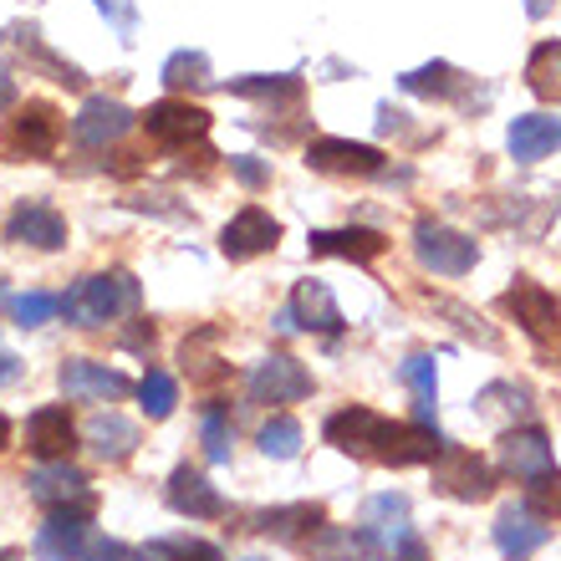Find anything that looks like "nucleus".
<instances>
[{
  "label": "nucleus",
  "mask_w": 561,
  "mask_h": 561,
  "mask_svg": "<svg viewBox=\"0 0 561 561\" xmlns=\"http://www.w3.org/2000/svg\"><path fill=\"white\" fill-rule=\"evenodd\" d=\"M138 399H144V414L148 419H169V414H174V403H179V383L163 368H148L144 383H138Z\"/></svg>",
  "instance_id": "obj_37"
},
{
  "label": "nucleus",
  "mask_w": 561,
  "mask_h": 561,
  "mask_svg": "<svg viewBox=\"0 0 561 561\" xmlns=\"http://www.w3.org/2000/svg\"><path fill=\"white\" fill-rule=\"evenodd\" d=\"M327 526V511L317 501H296V505H276V511H261L255 516L251 531L271 536V541H280V547H301V541H311V536Z\"/></svg>",
  "instance_id": "obj_21"
},
{
  "label": "nucleus",
  "mask_w": 561,
  "mask_h": 561,
  "mask_svg": "<svg viewBox=\"0 0 561 561\" xmlns=\"http://www.w3.org/2000/svg\"><path fill=\"white\" fill-rule=\"evenodd\" d=\"M0 449H11V419L0 414Z\"/></svg>",
  "instance_id": "obj_50"
},
{
  "label": "nucleus",
  "mask_w": 561,
  "mask_h": 561,
  "mask_svg": "<svg viewBox=\"0 0 561 561\" xmlns=\"http://www.w3.org/2000/svg\"><path fill=\"white\" fill-rule=\"evenodd\" d=\"M61 134H67V123H61L57 103H46V98H26V103L15 107V118H5V134H0V153L11 163H42L57 153Z\"/></svg>",
  "instance_id": "obj_4"
},
{
  "label": "nucleus",
  "mask_w": 561,
  "mask_h": 561,
  "mask_svg": "<svg viewBox=\"0 0 561 561\" xmlns=\"http://www.w3.org/2000/svg\"><path fill=\"white\" fill-rule=\"evenodd\" d=\"M61 393L72 403H118L134 393V383L123 378L118 368H107V363H92V357H67L57 373Z\"/></svg>",
  "instance_id": "obj_12"
},
{
  "label": "nucleus",
  "mask_w": 561,
  "mask_h": 561,
  "mask_svg": "<svg viewBox=\"0 0 561 561\" xmlns=\"http://www.w3.org/2000/svg\"><path fill=\"white\" fill-rule=\"evenodd\" d=\"M5 107H15V77H11V67L0 61V113H5Z\"/></svg>",
  "instance_id": "obj_47"
},
{
  "label": "nucleus",
  "mask_w": 561,
  "mask_h": 561,
  "mask_svg": "<svg viewBox=\"0 0 561 561\" xmlns=\"http://www.w3.org/2000/svg\"><path fill=\"white\" fill-rule=\"evenodd\" d=\"M61 311H67V322L82 327V332H98V327H107V322H123L128 311H138L134 271H98V276H82L72 291L61 296Z\"/></svg>",
  "instance_id": "obj_2"
},
{
  "label": "nucleus",
  "mask_w": 561,
  "mask_h": 561,
  "mask_svg": "<svg viewBox=\"0 0 561 561\" xmlns=\"http://www.w3.org/2000/svg\"><path fill=\"white\" fill-rule=\"evenodd\" d=\"M311 388H317V378H311L291 353L261 357L251 368V378H245L251 403H301V399H311Z\"/></svg>",
  "instance_id": "obj_8"
},
{
  "label": "nucleus",
  "mask_w": 561,
  "mask_h": 561,
  "mask_svg": "<svg viewBox=\"0 0 561 561\" xmlns=\"http://www.w3.org/2000/svg\"><path fill=\"white\" fill-rule=\"evenodd\" d=\"M15 378H21V357L0 347V383H15Z\"/></svg>",
  "instance_id": "obj_48"
},
{
  "label": "nucleus",
  "mask_w": 561,
  "mask_h": 561,
  "mask_svg": "<svg viewBox=\"0 0 561 561\" xmlns=\"http://www.w3.org/2000/svg\"><path fill=\"white\" fill-rule=\"evenodd\" d=\"M501 311L531 337V347L541 353V363L561 368V296L536 286L531 276H516V286H505Z\"/></svg>",
  "instance_id": "obj_3"
},
{
  "label": "nucleus",
  "mask_w": 561,
  "mask_h": 561,
  "mask_svg": "<svg viewBox=\"0 0 561 561\" xmlns=\"http://www.w3.org/2000/svg\"><path fill=\"white\" fill-rule=\"evenodd\" d=\"M215 337H220V327H199V332L184 337V347H179V363H184V373H190V383H199V388L230 383V363H220V357L209 353V342Z\"/></svg>",
  "instance_id": "obj_29"
},
{
  "label": "nucleus",
  "mask_w": 561,
  "mask_h": 561,
  "mask_svg": "<svg viewBox=\"0 0 561 561\" xmlns=\"http://www.w3.org/2000/svg\"><path fill=\"white\" fill-rule=\"evenodd\" d=\"M26 495L46 511H67V516H92L98 511V490L77 465L57 459V465H36L26 474Z\"/></svg>",
  "instance_id": "obj_6"
},
{
  "label": "nucleus",
  "mask_w": 561,
  "mask_h": 561,
  "mask_svg": "<svg viewBox=\"0 0 561 561\" xmlns=\"http://www.w3.org/2000/svg\"><path fill=\"white\" fill-rule=\"evenodd\" d=\"M399 378L414 388V424L434 428V419H439V378H434V357H428V353L403 357Z\"/></svg>",
  "instance_id": "obj_31"
},
{
  "label": "nucleus",
  "mask_w": 561,
  "mask_h": 561,
  "mask_svg": "<svg viewBox=\"0 0 561 561\" xmlns=\"http://www.w3.org/2000/svg\"><path fill=\"white\" fill-rule=\"evenodd\" d=\"M393 561H428V547L419 536H403L399 547H393Z\"/></svg>",
  "instance_id": "obj_45"
},
{
  "label": "nucleus",
  "mask_w": 561,
  "mask_h": 561,
  "mask_svg": "<svg viewBox=\"0 0 561 561\" xmlns=\"http://www.w3.org/2000/svg\"><path fill=\"white\" fill-rule=\"evenodd\" d=\"M134 123L138 118L118 103V98H88V103H82V113L72 118V138L82 148H107V144H118Z\"/></svg>",
  "instance_id": "obj_19"
},
{
  "label": "nucleus",
  "mask_w": 561,
  "mask_h": 561,
  "mask_svg": "<svg viewBox=\"0 0 561 561\" xmlns=\"http://www.w3.org/2000/svg\"><path fill=\"white\" fill-rule=\"evenodd\" d=\"M215 77H209V57L205 51H194V46H184V51H174V57L163 61V88L169 92H199L209 88Z\"/></svg>",
  "instance_id": "obj_34"
},
{
  "label": "nucleus",
  "mask_w": 561,
  "mask_h": 561,
  "mask_svg": "<svg viewBox=\"0 0 561 561\" xmlns=\"http://www.w3.org/2000/svg\"><path fill=\"white\" fill-rule=\"evenodd\" d=\"M414 255L419 266L434 271V276H470L474 261H480V240L455 230V225H439V220H419L414 225Z\"/></svg>",
  "instance_id": "obj_5"
},
{
  "label": "nucleus",
  "mask_w": 561,
  "mask_h": 561,
  "mask_svg": "<svg viewBox=\"0 0 561 561\" xmlns=\"http://www.w3.org/2000/svg\"><path fill=\"white\" fill-rule=\"evenodd\" d=\"M311 255H337V261H353V266H368L388 251V236L368 230V225H342V230H311L307 236Z\"/></svg>",
  "instance_id": "obj_20"
},
{
  "label": "nucleus",
  "mask_w": 561,
  "mask_h": 561,
  "mask_svg": "<svg viewBox=\"0 0 561 561\" xmlns=\"http://www.w3.org/2000/svg\"><path fill=\"white\" fill-rule=\"evenodd\" d=\"M88 444H92V455L107 459V465H123V459H134V449L144 444V434H138L134 419H123L118 409H98V414L88 419Z\"/></svg>",
  "instance_id": "obj_25"
},
{
  "label": "nucleus",
  "mask_w": 561,
  "mask_h": 561,
  "mask_svg": "<svg viewBox=\"0 0 561 561\" xmlns=\"http://www.w3.org/2000/svg\"><path fill=\"white\" fill-rule=\"evenodd\" d=\"M98 11L107 15V26L118 31L123 46L138 42V5H134V0H98Z\"/></svg>",
  "instance_id": "obj_42"
},
{
  "label": "nucleus",
  "mask_w": 561,
  "mask_h": 561,
  "mask_svg": "<svg viewBox=\"0 0 561 561\" xmlns=\"http://www.w3.org/2000/svg\"><path fill=\"white\" fill-rule=\"evenodd\" d=\"M148 551H153V561H225L220 547L205 536H159Z\"/></svg>",
  "instance_id": "obj_36"
},
{
  "label": "nucleus",
  "mask_w": 561,
  "mask_h": 561,
  "mask_svg": "<svg viewBox=\"0 0 561 561\" xmlns=\"http://www.w3.org/2000/svg\"><path fill=\"white\" fill-rule=\"evenodd\" d=\"M138 123H144L148 138L163 148H190L209 134V113L199 103H190V98H163V103H153Z\"/></svg>",
  "instance_id": "obj_11"
},
{
  "label": "nucleus",
  "mask_w": 561,
  "mask_h": 561,
  "mask_svg": "<svg viewBox=\"0 0 561 561\" xmlns=\"http://www.w3.org/2000/svg\"><path fill=\"white\" fill-rule=\"evenodd\" d=\"M255 444H261V455H266V459H296V455H301V424H296L291 414H276V419H266V424H261Z\"/></svg>",
  "instance_id": "obj_35"
},
{
  "label": "nucleus",
  "mask_w": 561,
  "mask_h": 561,
  "mask_svg": "<svg viewBox=\"0 0 561 561\" xmlns=\"http://www.w3.org/2000/svg\"><path fill=\"white\" fill-rule=\"evenodd\" d=\"M526 505H531L541 520H557L561 516V474H547V480L526 485Z\"/></svg>",
  "instance_id": "obj_43"
},
{
  "label": "nucleus",
  "mask_w": 561,
  "mask_h": 561,
  "mask_svg": "<svg viewBox=\"0 0 561 561\" xmlns=\"http://www.w3.org/2000/svg\"><path fill=\"white\" fill-rule=\"evenodd\" d=\"M526 88L541 103H561V42H541L526 57Z\"/></svg>",
  "instance_id": "obj_32"
},
{
  "label": "nucleus",
  "mask_w": 561,
  "mask_h": 561,
  "mask_svg": "<svg viewBox=\"0 0 561 561\" xmlns=\"http://www.w3.org/2000/svg\"><path fill=\"white\" fill-rule=\"evenodd\" d=\"M225 92H236V98H245V103H261L271 107V113H296L301 107V98H307V82L296 72H276V77H236V82H225Z\"/></svg>",
  "instance_id": "obj_26"
},
{
  "label": "nucleus",
  "mask_w": 561,
  "mask_h": 561,
  "mask_svg": "<svg viewBox=\"0 0 561 561\" xmlns=\"http://www.w3.org/2000/svg\"><path fill=\"white\" fill-rule=\"evenodd\" d=\"M163 501H169V511H179V516H190V520H220V516H230L225 495L209 485V474L194 470V465H179V470L169 474Z\"/></svg>",
  "instance_id": "obj_16"
},
{
  "label": "nucleus",
  "mask_w": 561,
  "mask_h": 561,
  "mask_svg": "<svg viewBox=\"0 0 561 561\" xmlns=\"http://www.w3.org/2000/svg\"><path fill=\"white\" fill-rule=\"evenodd\" d=\"M505 148L516 163H536V159H551L561 148V118L557 113H526V118H511L505 128Z\"/></svg>",
  "instance_id": "obj_24"
},
{
  "label": "nucleus",
  "mask_w": 561,
  "mask_h": 561,
  "mask_svg": "<svg viewBox=\"0 0 561 561\" xmlns=\"http://www.w3.org/2000/svg\"><path fill=\"white\" fill-rule=\"evenodd\" d=\"M434 490L465 505L490 501L495 495V470H490V459H480L465 444H444L439 459H434Z\"/></svg>",
  "instance_id": "obj_7"
},
{
  "label": "nucleus",
  "mask_w": 561,
  "mask_h": 561,
  "mask_svg": "<svg viewBox=\"0 0 561 561\" xmlns=\"http://www.w3.org/2000/svg\"><path fill=\"white\" fill-rule=\"evenodd\" d=\"M291 311L307 332H322V337H337L342 332V311L332 301V291H327V280H301L291 296Z\"/></svg>",
  "instance_id": "obj_27"
},
{
  "label": "nucleus",
  "mask_w": 561,
  "mask_h": 561,
  "mask_svg": "<svg viewBox=\"0 0 561 561\" xmlns=\"http://www.w3.org/2000/svg\"><path fill=\"white\" fill-rule=\"evenodd\" d=\"M88 520L92 516H67V511H51V516L42 520L36 541H31L36 561H82V551H88V541H92Z\"/></svg>",
  "instance_id": "obj_23"
},
{
  "label": "nucleus",
  "mask_w": 561,
  "mask_h": 561,
  "mask_svg": "<svg viewBox=\"0 0 561 561\" xmlns=\"http://www.w3.org/2000/svg\"><path fill=\"white\" fill-rule=\"evenodd\" d=\"M322 439L332 449L353 459H373V465H393V470H409V465H434L444 439L439 428L428 424H399V419H383L368 403H347L322 424Z\"/></svg>",
  "instance_id": "obj_1"
},
{
  "label": "nucleus",
  "mask_w": 561,
  "mask_h": 561,
  "mask_svg": "<svg viewBox=\"0 0 561 561\" xmlns=\"http://www.w3.org/2000/svg\"><path fill=\"white\" fill-rule=\"evenodd\" d=\"M501 470L516 474L520 485H536L557 474V455H551V439L541 424H520V428H505L501 434Z\"/></svg>",
  "instance_id": "obj_10"
},
{
  "label": "nucleus",
  "mask_w": 561,
  "mask_h": 561,
  "mask_svg": "<svg viewBox=\"0 0 561 561\" xmlns=\"http://www.w3.org/2000/svg\"><path fill=\"white\" fill-rule=\"evenodd\" d=\"M123 347H128V353H148V347H153V327H148V322H138L134 332L123 337Z\"/></svg>",
  "instance_id": "obj_46"
},
{
  "label": "nucleus",
  "mask_w": 561,
  "mask_h": 561,
  "mask_svg": "<svg viewBox=\"0 0 561 561\" xmlns=\"http://www.w3.org/2000/svg\"><path fill=\"white\" fill-rule=\"evenodd\" d=\"M557 5H561V0H526V15H531V21H547Z\"/></svg>",
  "instance_id": "obj_49"
},
{
  "label": "nucleus",
  "mask_w": 561,
  "mask_h": 561,
  "mask_svg": "<svg viewBox=\"0 0 561 561\" xmlns=\"http://www.w3.org/2000/svg\"><path fill=\"white\" fill-rule=\"evenodd\" d=\"M5 42L21 46V51H26L42 72H51V82H61V88H82V82H88V77H82V67H72L67 57H57V51L42 42V31H36V26H11V31H5Z\"/></svg>",
  "instance_id": "obj_30"
},
{
  "label": "nucleus",
  "mask_w": 561,
  "mask_h": 561,
  "mask_svg": "<svg viewBox=\"0 0 561 561\" xmlns=\"http://www.w3.org/2000/svg\"><path fill=\"white\" fill-rule=\"evenodd\" d=\"M5 240H11V245H31V251H61V245H67V220H61V209L46 205V199H21V205L5 215Z\"/></svg>",
  "instance_id": "obj_13"
},
{
  "label": "nucleus",
  "mask_w": 561,
  "mask_h": 561,
  "mask_svg": "<svg viewBox=\"0 0 561 561\" xmlns=\"http://www.w3.org/2000/svg\"><path fill=\"white\" fill-rule=\"evenodd\" d=\"M230 174H236L251 194H261L271 184V163H261L255 153H236V159H230Z\"/></svg>",
  "instance_id": "obj_44"
},
{
  "label": "nucleus",
  "mask_w": 561,
  "mask_h": 561,
  "mask_svg": "<svg viewBox=\"0 0 561 561\" xmlns=\"http://www.w3.org/2000/svg\"><path fill=\"white\" fill-rule=\"evenodd\" d=\"M474 414L480 419H531V393L516 383H485L474 393Z\"/></svg>",
  "instance_id": "obj_33"
},
{
  "label": "nucleus",
  "mask_w": 561,
  "mask_h": 561,
  "mask_svg": "<svg viewBox=\"0 0 561 561\" xmlns=\"http://www.w3.org/2000/svg\"><path fill=\"white\" fill-rule=\"evenodd\" d=\"M363 526H368V531L378 536L388 551H393L403 536H414V526H409V495H399V490L373 495V501L363 505Z\"/></svg>",
  "instance_id": "obj_28"
},
{
  "label": "nucleus",
  "mask_w": 561,
  "mask_h": 561,
  "mask_svg": "<svg viewBox=\"0 0 561 561\" xmlns=\"http://www.w3.org/2000/svg\"><path fill=\"white\" fill-rule=\"evenodd\" d=\"M0 561H21V551H11V547H0Z\"/></svg>",
  "instance_id": "obj_51"
},
{
  "label": "nucleus",
  "mask_w": 561,
  "mask_h": 561,
  "mask_svg": "<svg viewBox=\"0 0 561 561\" xmlns=\"http://www.w3.org/2000/svg\"><path fill=\"white\" fill-rule=\"evenodd\" d=\"M383 163V148L353 144V138H311L307 144V169L332 179H378Z\"/></svg>",
  "instance_id": "obj_9"
},
{
  "label": "nucleus",
  "mask_w": 561,
  "mask_h": 561,
  "mask_svg": "<svg viewBox=\"0 0 561 561\" xmlns=\"http://www.w3.org/2000/svg\"><path fill=\"white\" fill-rule=\"evenodd\" d=\"M434 307L444 311V317H455V327L465 332V337H474L480 347H501V332L495 327H485L480 322V311H470V307H459V301H449V296H434Z\"/></svg>",
  "instance_id": "obj_38"
},
{
  "label": "nucleus",
  "mask_w": 561,
  "mask_h": 561,
  "mask_svg": "<svg viewBox=\"0 0 561 561\" xmlns=\"http://www.w3.org/2000/svg\"><path fill=\"white\" fill-rule=\"evenodd\" d=\"M245 561H266V557H245Z\"/></svg>",
  "instance_id": "obj_52"
},
{
  "label": "nucleus",
  "mask_w": 561,
  "mask_h": 561,
  "mask_svg": "<svg viewBox=\"0 0 561 561\" xmlns=\"http://www.w3.org/2000/svg\"><path fill=\"white\" fill-rule=\"evenodd\" d=\"M26 449L42 459V465H57V459H67L77 449L72 414H67L61 403H46V409H36V414L26 419Z\"/></svg>",
  "instance_id": "obj_18"
},
{
  "label": "nucleus",
  "mask_w": 561,
  "mask_h": 561,
  "mask_svg": "<svg viewBox=\"0 0 561 561\" xmlns=\"http://www.w3.org/2000/svg\"><path fill=\"white\" fill-rule=\"evenodd\" d=\"M82 561H153V551H138L128 541H118V536H92Z\"/></svg>",
  "instance_id": "obj_41"
},
{
  "label": "nucleus",
  "mask_w": 561,
  "mask_h": 561,
  "mask_svg": "<svg viewBox=\"0 0 561 561\" xmlns=\"http://www.w3.org/2000/svg\"><path fill=\"white\" fill-rule=\"evenodd\" d=\"M547 536H551V526L541 516H536L526 501H511V505H501V516H495V547H501V557L505 561H526V557H536V551L547 547Z\"/></svg>",
  "instance_id": "obj_17"
},
{
  "label": "nucleus",
  "mask_w": 561,
  "mask_h": 561,
  "mask_svg": "<svg viewBox=\"0 0 561 561\" xmlns=\"http://www.w3.org/2000/svg\"><path fill=\"white\" fill-rule=\"evenodd\" d=\"M57 311H61V296H51V291L11 296V317H15V327H42V322H51Z\"/></svg>",
  "instance_id": "obj_39"
},
{
  "label": "nucleus",
  "mask_w": 561,
  "mask_h": 561,
  "mask_svg": "<svg viewBox=\"0 0 561 561\" xmlns=\"http://www.w3.org/2000/svg\"><path fill=\"white\" fill-rule=\"evenodd\" d=\"M276 240H280L276 215L261 205H245L236 220L220 230V251H225V261H255V255L276 251Z\"/></svg>",
  "instance_id": "obj_15"
},
{
  "label": "nucleus",
  "mask_w": 561,
  "mask_h": 561,
  "mask_svg": "<svg viewBox=\"0 0 561 561\" xmlns=\"http://www.w3.org/2000/svg\"><path fill=\"white\" fill-rule=\"evenodd\" d=\"M403 92H414V98H434V103H455V107H480L490 98H474V77L449 67V61H428V67H414V72L399 77Z\"/></svg>",
  "instance_id": "obj_14"
},
{
  "label": "nucleus",
  "mask_w": 561,
  "mask_h": 561,
  "mask_svg": "<svg viewBox=\"0 0 561 561\" xmlns=\"http://www.w3.org/2000/svg\"><path fill=\"white\" fill-rule=\"evenodd\" d=\"M199 434H205V459L209 465H225V459H230V414H225L220 403H209L205 409Z\"/></svg>",
  "instance_id": "obj_40"
},
{
  "label": "nucleus",
  "mask_w": 561,
  "mask_h": 561,
  "mask_svg": "<svg viewBox=\"0 0 561 561\" xmlns=\"http://www.w3.org/2000/svg\"><path fill=\"white\" fill-rule=\"evenodd\" d=\"M307 547L311 561H388V547L368 526H322Z\"/></svg>",
  "instance_id": "obj_22"
}]
</instances>
